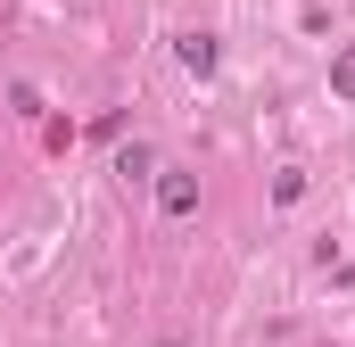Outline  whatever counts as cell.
Returning a JSON list of instances; mask_svg holds the SVG:
<instances>
[{"instance_id":"cell-1","label":"cell","mask_w":355,"mask_h":347,"mask_svg":"<svg viewBox=\"0 0 355 347\" xmlns=\"http://www.w3.org/2000/svg\"><path fill=\"white\" fill-rule=\"evenodd\" d=\"M157 207L166 215H198V182L190 174H157Z\"/></svg>"},{"instance_id":"cell-2","label":"cell","mask_w":355,"mask_h":347,"mask_svg":"<svg viewBox=\"0 0 355 347\" xmlns=\"http://www.w3.org/2000/svg\"><path fill=\"white\" fill-rule=\"evenodd\" d=\"M174 58L190 75H215V33H174Z\"/></svg>"},{"instance_id":"cell-3","label":"cell","mask_w":355,"mask_h":347,"mask_svg":"<svg viewBox=\"0 0 355 347\" xmlns=\"http://www.w3.org/2000/svg\"><path fill=\"white\" fill-rule=\"evenodd\" d=\"M116 174H132V182H141V174H157V158H149V149H141V141H132V149H124V158H116Z\"/></svg>"},{"instance_id":"cell-4","label":"cell","mask_w":355,"mask_h":347,"mask_svg":"<svg viewBox=\"0 0 355 347\" xmlns=\"http://www.w3.org/2000/svg\"><path fill=\"white\" fill-rule=\"evenodd\" d=\"M331 83H339V99H355V50H339V58H331Z\"/></svg>"}]
</instances>
